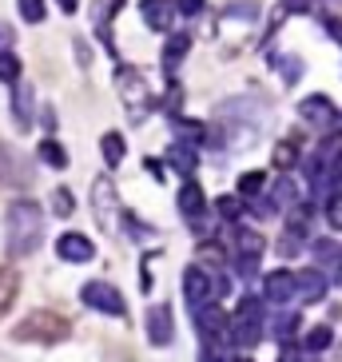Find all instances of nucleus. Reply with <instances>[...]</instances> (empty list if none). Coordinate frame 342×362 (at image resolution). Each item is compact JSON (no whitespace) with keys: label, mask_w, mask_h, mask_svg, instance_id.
Masks as SVG:
<instances>
[{"label":"nucleus","mask_w":342,"mask_h":362,"mask_svg":"<svg viewBox=\"0 0 342 362\" xmlns=\"http://www.w3.org/2000/svg\"><path fill=\"white\" fill-rule=\"evenodd\" d=\"M4 231H8V251L12 255H33L44 239V211L33 199H16L8 207V219H4Z\"/></svg>","instance_id":"1"},{"label":"nucleus","mask_w":342,"mask_h":362,"mask_svg":"<svg viewBox=\"0 0 342 362\" xmlns=\"http://www.w3.org/2000/svg\"><path fill=\"white\" fill-rule=\"evenodd\" d=\"M72 334V322L64 315H56V310H33L20 327L12 330V339L16 342H40V346H52V342H64Z\"/></svg>","instance_id":"2"},{"label":"nucleus","mask_w":342,"mask_h":362,"mask_svg":"<svg viewBox=\"0 0 342 362\" xmlns=\"http://www.w3.org/2000/svg\"><path fill=\"white\" fill-rule=\"evenodd\" d=\"M116 88L124 92V100H128L131 107V116H143L148 112V84H143V76L136 72V68H119L116 72Z\"/></svg>","instance_id":"3"},{"label":"nucleus","mask_w":342,"mask_h":362,"mask_svg":"<svg viewBox=\"0 0 342 362\" xmlns=\"http://www.w3.org/2000/svg\"><path fill=\"white\" fill-rule=\"evenodd\" d=\"M84 303L88 307H96V310H104V315H124V298H119L116 287H107V283H88Z\"/></svg>","instance_id":"4"},{"label":"nucleus","mask_w":342,"mask_h":362,"mask_svg":"<svg viewBox=\"0 0 342 362\" xmlns=\"http://www.w3.org/2000/svg\"><path fill=\"white\" fill-rule=\"evenodd\" d=\"M56 251H60V259H68V263H88V259L96 255V251H92V243H88L84 235H60Z\"/></svg>","instance_id":"5"},{"label":"nucleus","mask_w":342,"mask_h":362,"mask_svg":"<svg viewBox=\"0 0 342 362\" xmlns=\"http://www.w3.org/2000/svg\"><path fill=\"white\" fill-rule=\"evenodd\" d=\"M16 295H20V275H16L12 267H0V319L12 310Z\"/></svg>","instance_id":"6"},{"label":"nucleus","mask_w":342,"mask_h":362,"mask_svg":"<svg viewBox=\"0 0 342 362\" xmlns=\"http://www.w3.org/2000/svg\"><path fill=\"white\" fill-rule=\"evenodd\" d=\"M92 203H96V211H100V223L112 227V211H116V192H112V183H107V180H96Z\"/></svg>","instance_id":"7"},{"label":"nucleus","mask_w":342,"mask_h":362,"mask_svg":"<svg viewBox=\"0 0 342 362\" xmlns=\"http://www.w3.org/2000/svg\"><path fill=\"white\" fill-rule=\"evenodd\" d=\"M143 21H148L155 33H167V28H171V8H167V0H143Z\"/></svg>","instance_id":"8"},{"label":"nucleus","mask_w":342,"mask_h":362,"mask_svg":"<svg viewBox=\"0 0 342 362\" xmlns=\"http://www.w3.org/2000/svg\"><path fill=\"white\" fill-rule=\"evenodd\" d=\"M12 107H16V124H20V128H28V124H33V88H16Z\"/></svg>","instance_id":"9"},{"label":"nucleus","mask_w":342,"mask_h":362,"mask_svg":"<svg viewBox=\"0 0 342 362\" xmlns=\"http://www.w3.org/2000/svg\"><path fill=\"white\" fill-rule=\"evenodd\" d=\"M299 112H302L307 119H319V124H331V119H334V107L326 104L322 96H314V100H302V107H299Z\"/></svg>","instance_id":"10"},{"label":"nucleus","mask_w":342,"mask_h":362,"mask_svg":"<svg viewBox=\"0 0 342 362\" xmlns=\"http://www.w3.org/2000/svg\"><path fill=\"white\" fill-rule=\"evenodd\" d=\"M187 48H191L187 33H175V36H171L167 52H163V64H167V72H171V68H179V60H183V52H187Z\"/></svg>","instance_id":"11"},{"label":"nucleus","mask_w":342,"mask_h":362,"mask_svg":"<svg viewBox=\"0 0 342 362\" xmlns=\"http://www.w3.org/2000/svg\"><path fill=\"white\" fill-rule=\"evenodd\" d=\"M100 148H104L107 168H116V163H124V136H116V132H107V136L100 139Z\"/></svg>","instance_id":"12"},{"label":"nucleus","mask_w":342,"mask_h":362,"mask_svg":"<svg viewBox=\"0 0 342 362\" xmlns=\"http://www.w3.org/2000/svg\"><path fill=\"white\" fill-rule=\"evenodd\" d=\"M40 160L48 163V168H68V151L56 144V139H44L40 144Z\"/></svg>","instance_id":"13"},{"label":"nucleus","mask_w":342,"mask_h":362,"mask_svg":"<svg viewBox=\"0 0 342 362\" xmlns=\"http://www.w3.org/2000/svg\"><path fill=\"white\" fill-rule=\"evenodd\" d=\"M0 180H20L24 183V171H20V163H16V151H8L4 144H0Z\"/></svg>","instance_id":"14"},{"label":"nucleus","mask_w":342,"mask_h":362,"mask_svg":"<svg viewBox=\"0 0 342 362\" xmlns=\"http://www.w3.org/2000/svg\"><path fill=\"white\" fill-rule=\"evenodd\" d=\"M151 339L155 342H167L171 339V322H167V310H151Z\"/></svg>","instance_id":"15"},{"label":"nucleus","mask_w":342,"mask_h":362,"mask_svg":"<svg viewBox=\"0 0 342 362\" xmlns=\"http://www.w3.org/2000/svg\"><path fill=\"white\" fill-rule=\"evenodd\" d=\"M0 80H4V84H16V80H20V60L12 52H0Z\"/></svg>","instance_id":"16"},{"label":"nucleus","mask_w":342,"mask_h":362,"mask_svg":"<svg viewBox=\"0 0 342 362\" xmlns=\"http://www.w3.org/2000/svg\"><path fill=\"white\" fill-rule=\"evenodd\" d=\"M20 16L28 24H40L44 21V0H20Z\"/></svg>","instance_id":"17"},{"label":"nucleus","mask_w":342,"mask_h":362,"mask_svg":"<svg viewBox=\"0 0 342 362\" xmlns=\"http://www.w3.org/2000/svg\"><path fill=\"white\" fill-rule=\"evenodd\" d=\"M199 187H195V183H187V187H183V195H179V207L183 211H199Z\"/></svg>","instance_id":"18"},{"label":"nucleus","mask_w":342,"mask_h":362,"mask_svg":"<svg viewBox=\"0 0 342 362\" xmlns=\"http://www.w3.org/2000/svg\"><path fill=\"white\" fill-rule=\"evenodd\" d=\"M275 163H278V168H287V163H295V144H278Z\"/></svg>","instance_id":"19"},{"label":"nucleus","mask_w":342,"mask_h":362,"mask_svg":"<svg viewBox=\"0 0 342 362\" xmlns=\"http://www.w3.org/2000/svg\"><path fill=\"white\" fill-rule=\"evenodd\" d=\"M52 203H56V211H60V215H68V211H72V195H68L64 187L56 192V199H52Z\"/></svg>","instance_id":"20"},{"label":"nucleus","mask_w":342,"mask_h":362,"mask_svg":"<svg viewBox=\"0 0 342 362\" xmlns=\"http://www.w3.org/2000/svg\"><path fill=\"white\" fill-rule=\"evenodd\" d=\"M259 183H263V175H243V180H239V187H243V195H255Z\"/></svg>","instance_id":"21"},{"label":"nucleus","mask_w":342,"mask_h":362,"mask_svg":"<svg viewBox=\"0 0 342 362\" xmlns=\"http://www.w3.org/2000/svg\"><path fill=\"white\" fill-rule=\"evenodd\" d=\"M331 223H334V227H342V199H334V203H331Z\"/></svg>","instance_id":"22"},{"label":"nucleus","mask_w":342,"mask_h":362,"mask_svg":"<svg viewBox=\"0 0 342 362\" xmlns=\"http://www.w3.org/2000/svg\"><path fill=\"white\" fill-rule=\"evenodd\" d=\"M179 4H183V12H199L204 8V0H179Z\"/></svg>","instance_id":"23"},{"label":"nucleus","mask_w":342,"mask_h":362,"mask_svg":"<svg viewBox=\"0 0 342 362\" xmlns=\"http://www.w3.org/2000/svg\"><path fill=\"white\" fill-rule=\"evenodd\" d=\"M76 4H80V0H60V8L64 12H76Z\"/></svg>","instance_id":"24"},{"label":"nucleus","mask_w":342,"mask_h":362,"mask_svg":"<svg viewBox=\"0 0 342 362\" xmlns=\"http://www.w3.org/2000/svg\"><path fill=\"white\" fill-rule=\"evenodd\" d=\"M8 36H12V33H8V28H4V24H0V44L8 40Z\"/></svg>","instance_id":"25"}]
</instances>
